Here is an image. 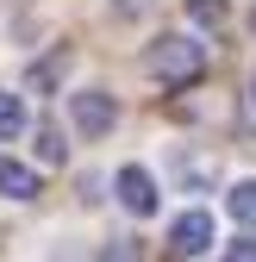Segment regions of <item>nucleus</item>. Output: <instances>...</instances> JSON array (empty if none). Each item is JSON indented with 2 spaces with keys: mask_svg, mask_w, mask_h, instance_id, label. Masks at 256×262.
Instances as JSON below:
<instances>
[{
  "mask_svg": "<svg viewBox=\"0 0 256 262\" xmlns=\"http://www.w3.org/2000/svg\"><path fill=\"white\" fill-rule=\"evenodd\" d=\"M113 119H119V106H113V94H106V88H81L75 100H69V125L81 131V138H106Z\"/></svg>",
  "mask_w": 256,
  "mask_h": 262,
  "instance_id": "f03ea898",
  "label": "nucleus"
},
{
  "mask_svg": "<svg viewBox=\"0 0 256 262\" xmlns=\"http://www.w3.org/2000/svg\"><path fill=\"white\" fill-rule=\"evenodd\" d=\"M113 187H119V206L132 212V219H150L156 206H163V193H156V175H150V169H138V162H125Z\"/></svg>",
  "mask_w": 256,
  "mask_h": 262,
  "instance_id": "7ed1b4c3",
  "label": "nucleus"
},
{
  "mask_svg": "<svg viewBox=\"0 0 256 262\" xmlns=\"http://www.w3.org/2000/svg\"><path fill=\"white\" fill-rule=\"evenodd\" d=\"M56 69H62V56H50V62H31V88H50V81H56Z\"/></svg>",
  "mask_w": 256,
  "mask_h": 262,
  "instance_id": "9d476101",
  "label": "nucleus"
},
{
  "mask_svg": "<svg viewBox=\"0 0 256 262\" xmlns=\"http://www.w3.org/2000/svg\"><path fill=\"white\" fill-rule=\"evenodd\" d=\"M225 212H231V225H250V231H256V181L225 187Z\"/></svg>",
  "mask_w": 256,
  "mask_h": 262,
  "instance_id": "423d86ee",
  "label": "nucleus"
},
{
  "mask_svg": "<svg viewBox=\"0 0 256 262\" xmlns=\"http://www.w3.org/2000/svg\"><path fill=\"white\" fill-rule=\"evenodd\" d=\"M225 0H187V19H194V25H225Z\"/></svg>",
  "mask_w": 256,
  "mask_h": 262,
  "instance_id": "1a4fd4ad",
  "label": "nucleus"
},
{
  "mask_svg": "<svg viewBox=\"0 0 256 262\" xmlns=\"http://www.w3.org/2000/svg\"><path fill=\"white\" fill-rule=\"evenodd\" d=\"M31 150H38L44 169H56V162L69 156V144H62V131H56V125H38V144H31Z\"/></svg>",
  "mask_w": 256,
  "mask_h": 262,
  "instance_id": "0eeeda50",
  "label": "nucleus"
},
{
  "mask_svg": "<svg viewBox=\"0 0 256 262\" xmlns=\"http://www.w3.org/2000/svg\"><path fill=\"white\" fill-rule=\"evenodd\" d=\"M250 100H256V75H250Z\"/></svg>",
  "mask_w": 256,
  "mask_h": 262,
  "instance_id": "f8f14e48",
  "label": "nucleus"
},
{
  "mask_svg": "<svg viewBox=\"0 0 256 262\" xmlns=\"http://www.w3.org/2000/svg\"><path fill=\"white\" fill-rule=\"evenodd\" d=\"M19 131H25V100L0 88V138H19Z\"/></svg>",
  "mask_w": 256,
  "mask_h": 262,
  "instance_id": "6e6552de",
  "label": "nucleus"
},
{
  "mask_svg": "<svg viewBox=\"0 0 256 262\" xmlns=\"http://www.w3.org/2000/svg\"><path fill=\"white\" fill-rule=\"evenodd\" d=\"M200 250H212V219H206L200 206H187V212L169 225V256H200Z\"/></svg>",
  "mask_w": 256,
  "mask_h": 262,
  "instance_id": "20e7f679",
  "label": "nucleus"
},
{
  "mask_svg": "<svg viewBox=\"0 0 256 262\" xmlns=\"http://www.w3.org/2000/svg\"><path fill=\"white\" fill-rule=\"evenodd\" d=\"M225 256H231V262H238V256H244V262H256V237H231V244H225Z\"/></svg>",
  "mask_w": 256,
  "mask_h": 262,
  "instance_id": "9b49d317",
  "label": "nucleus"
},
{
  "mask_svg": "<svg viewBox=\"0 0 256 262\" xmlns=\"http://www.w3.org/2000/svg\"><path fill=\"white\" fill-rule=\"evenodd\" d=\"M0 193L7 200H38V169H25V162H13V156H0Z\"/></svg>",
  "mask_w": 256,
  "mask_h": 262,
  "instance_id": "39448f33",
  "label": "nucleus"
},
{
  "mask_svg": "<svg viewBox=\"0 0 256 262\" xmlns=\"http://www.w3.org/2000/svg\"><path fill=\"white\" fill-rule=\"evenodd\" d=\"M200 69H206V44L187 38V31H163V38L144 50V75H150V81L187 88V81H200Z\"/></svg>",
  "mask_w": 256,
  "mask_h": 262,
  "instance_id": "f257e3e1",
  "label": "nucleus"
}]
</instances>
